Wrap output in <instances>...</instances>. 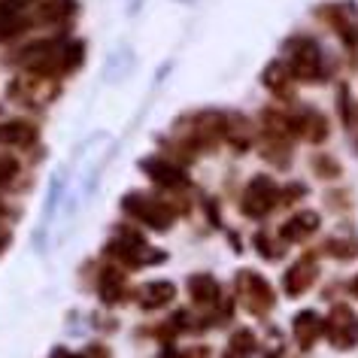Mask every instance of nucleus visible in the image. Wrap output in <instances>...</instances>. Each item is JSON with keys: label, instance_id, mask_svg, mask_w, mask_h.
<instances>
[{"label": "nucleus", "instance_id": "obj_2", "mask_svg": "<svg viewBox=\"0 0 358 358\" xmlns=\"http://www.w3.org/2000/svg\"><path fill=\"white\" fill-rule=\"evenodd\" d=\"M170 285L167 282H155V285H149L146 289V294H143V303L146 307H155V303H161V301H170Z\"/></svg>", "mask_w": 358, "mask_h": 358}, {"label": "nucleus", "instance_id": "obj_5", "mask_svg": "<svg viewBox=\"0 0 358 358\" xmlns=\"http://www.w3.org/2000/svg\"><path fill=\"white\" fill-rule=\"evenodd\" d=\"M0 240H3V237H0ZM0 249H3V243H0Z\"/></svg>", "mask_w": 358, "mask_h": 358}, {"label": "nucleus", "instance_id": "obj_3", "mask_svg": "<svg viewBox=\"0 0 358 358\" xmlns=\"http://www.w3.org/2000/svg\"><path fill=\"white\" fill-rule=\"evenodd\" d=\"M10 176H13V164L10 161H0V182H6Z\"/></svg>", "mask_w": 358, "mask_h": 358}, {"label": "nucleus", "instance_id": "obj_4", "mask_svg": "<svg viewBox=\"0 0 358 358\" xmlns=\"http://www.w3.org/2000/svg\"><path fill=\"white\" fill-rule=\"evenodd\" d=\"M182 3H194V0H182Z\"/></svg>", "mask_w": 358, "mask_h": 358}, {"label": "nucleus", "instance_id": "obj_1", "mask_svg": "<svg viewBox=\"0 0 358 358\" xmlns=\"http://www.w3.org/2000/svg\"><path fill=\"white\" fill-rule=\"evenodd\" d=\"M28 140H34V128H28L24 122L0 124V143H28Z\"/></svg>", "mask_w": 358, "mask_h": 358}]
</instances>
